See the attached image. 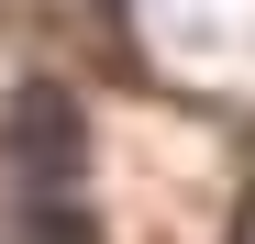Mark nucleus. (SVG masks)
<instances>
[{
  "instance_id": "f257e3e1",
  "label": "nucleus",
  "mask_w": 255,
  "mask_h": 244,
  "mask_svg": "<svg viewBox=\"0 0 255 244\" xmlns=\"http://www.w3.org/2000/svg\"><path fill=\"white\" fill-rule=\"evenodd\" d=\"M78 155H89V133H78L67 89H22V100H11V167H22V200H67V189H78Z\"/></svg>"
}]
</instances>
